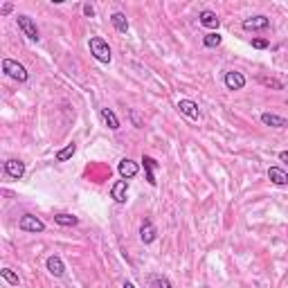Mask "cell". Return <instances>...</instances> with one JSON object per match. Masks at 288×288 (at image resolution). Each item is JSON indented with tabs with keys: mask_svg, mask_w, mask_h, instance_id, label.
Listing matches in <instances>:
<instances>
[{
	"mask_svg": "<svg viewBox=\"0 0 288 288\" xmlns=\"http://www.w3.org/2000/svg\"><path fill=\"white\" fill-rule=\"evenodd\" d=\"M0 275H2V279H5L7 284H11V286H18V275L11 268H2L0 270Z\"/></svg>",
	"mask_w": 288,
	"mask_h": 288,
	"instance_id": "cell-23",
	"label": "cell"
},
{
	"mask_svg": "<svg viewBox=\"0 0 288 288\" xmlns=\"http://www.w3.org/2000/svg\"><path fill=\"white\" fill-rule=\"evenodd\" d=\"M142 165H144V171H146V183L149 185H155V169H160V165L151 158V155H142Z\"/></svg>",
	"mask_w": 288,
	"mask_h": 288,
	"instance_id": "cell-12",
	"label": "cell"
},
{
	"mask_svg": "<svg viewBox=\"0 0 288 288\" xmlns=\"http://www.w3.org/2000/svg\"><path fill=\"white\" fill-rule=\"evenodd\" d=\"M16 23H18V27L23 29V34H25L29 41H39L41 39L39 27H36V23H34L29 16H23V14H21V16L16 18Z\"/></svg>",
	"mask_w": 288,
	"mask_h": 288,
	"instance_id": "cell-3",
	"label": "cell"
},
{
	"mask_svg": "<svg viewBox=\"0 0 288 288\" xmlns=\"http://www.w3.org/2000/svg\"><path fill=\"white\" fill-rule=\"evenodd\" d=\"M279 160L286 162V165H288V151H282V153H279Z\"/></svg>",
	"mask_w": 288,
	"mask_h": 288,
	"instance_id": "cell-29",
	"label": "cell"
},
{
	"mask_svg": "<svg viewBox=\"0 0 288 288\" xmlns=\"http://www.w3.org/2000/svg\"><path fill=\"white\" fill-rule=\"evenodd\" d=\"M268 178H270V183L277 185V187H286L288 185V173L284 171V169H279V167H270V169H268Z\"/></svg>",
	"mask_w": 288,
	"mask_h": 288,
	"instance_id": "cell-13",
	"label": "cell"
},
{
	"mask_svg": "<svg viewBox=\"0 0 288 288\" xmlns=\"http://www.w3.org/2000/svg\"><path fill=\"white\" fill-rule=\"evenodd\" d=\"M18 227H21L23 232H43L45 230V223L41 221V218H36V216L34 214H25L21 218V223H18Z\"/></svg>",
	"mask_w": 288,
	"mask_h": 288,
	"instance_id": "cell-4",
	"label": "cell"
},
{
	"mask_svg": "<svg viewBox=\"0 0 288 288\" xmlns=\"http://www.w3.org/2000/svg\"><path fill=\"white\" fill-rule=\"evenodd\" d=\"M126 194H128V183L126 180H117L111 187V198L115 203H126Z\"/></svg>",
	"mask_w": 288,
	"mask_h": 288,
	"instance_id": "cell-10",
	"label": "cell"
},
{
	"mask_svg": "<svg viewBox=\"0 0 288 288\" xmlns=\"http://www.w3.org/2000/svg\"><path fill=\"white\" fill-rule=\"evenodd\" d=\"M158 286H160V288H173L171 284L167 282V279H158Z\"/></svg>",
	"mask_w": 288,
	"mask_h": 288,
	"instance_id": "cell-28",
	"label": "cell"
},
{
	"mask_svg": "<svg viewBox=\"0 0 288 288\" xmlns=\"http://www.w3.org/2000/svg\"><path fill=\"white\" fill-rule=\"evenodd\" d=\"M158 232H155V225L151 221H144L142 227H140V239H142V243H153Z\"/></svg>",
	"mask_w": 288,
	"mask_h": 288,
	"instance_id": "cell-14",
	"label": "cell"
},
{
	"mask_svg": "<svg viewBox=\"0 0 288 288\" xmlns=\"http://www.w3.org/2000/svg\"><path fill=\"white\" fill-rule=\"evenodd\" d=\"M5 171L9 178H16V180H21L23 176H25V162L21 160H7L5 162Z\"/></svg>",
	"mask_w": 288,
	"mask_h": 288,
	"instance_id": "cell-11",
	"label": "cell"
},
{
	"mask_svg": "<svg viewBox=\"0 0 288 288\" xmlns=\"http://www.w3.org/2000/svg\"><path fill=\"white\" fill-rule=\"evenodd\" d=\"M252 48H255V50H266L268 41L266 39H252Z\"/></svg>",
	"mask_w": 288,
	"mask_h": 288,
	"instance_id": "cell-24",
	"label": "cell"
},
{
	"mask_svg": "<svg viewBox=\"0 0 288 288\" xmlns=\"http://www.w3.org/2000/svg\"><path fill=\"white\" fill-rule=\"evenodd\" d=\"M74 151H77V144H74V142H72V144H68L66 149H61L59 153H56V160H59V162L70 160L72 155H74Z\"/></svg>",
	"mask_w": 288,
	"mask_h": 288,
	"instance_id": "cell-20",
	"label": "cell"
},
{
	"mask_svg": "<svg viewBox=\"0 0 288 288\" xmlns=\"http://www.w3.org/2000/svg\"><path fill=\"white\" fill-rule=\"evenodd\" d=\"M270 25V18L266 16H252V18H245L243 21V29L245 32H259V29H268Z\"/></svg>",
	"mask_w": 288,
	"mask_h": 288,
	"instance_id": "cell-5",
	"label": "cell"
},
{
	"mask_svg": "<svg viewBox=\"0 0 288 288\" xmlns=\"http://www.w3.org/2000/svg\"><path fill=\"white\" fill-rule=\"evenodd\" d=\"M225 86H227V90H241L245 86V77L237 70H230V72H225Z\"/></svg>",
	"mask_w": 288,
	"mask_h": 288,
	"instance_id": "cell-7",
	"label": "cell"
},
{
	"mask_svg": "<svg viewBox=\"0 0 288 288\" xmlns=\"http://www.w3.org/2000/svg\"><path fill=\"white\" fill-rule=\"evenodd\" d=\"M11 9H14V7H11V2H7V5H2L0 14H2V16H7V14H11Z\"/></svg>",
	"mask_w": 288,
	"mask_h": 288,
	"instance_id": "cell-27",
	"label": "cell"
},
{
	"mask_svg": "<svg viewBox=\"0 0 288 288\" xmlns=\"http://www.w3.org/2000/svg\"><path fill=\"white\" fill-rule=\"evenodd\" d=\"M178 111L183 113V115L192 117V120H198L200 117V111H198V104L192 99H180L178 101Z\"/></svg>",
	"mask_w": 288,
	"mask_h": 288,
	"instance_id": "cell-8",
	"label": "cell"
},
{
	"mask_svg": "<svg viewBox=\"0 0 288 288\" xmlns=\"http://www.w3.org/2000/svg\"><path fill=\"white\" fill-rule=\"evenodd\" d=\"M45 266H48V270H50L54 277H63V275H66V266H63V261H61V257H59V255H50V257H48Z\"/></svg>",
	"mask_w": 288,
	"mask_h": 288,
	"instance_id": "cell-9",
	"label": "cell"
},
{
	"mask_svg": "<svg viewBox=\"0 0 288 288\" xmlns=\"http://www.w3.org/2000/svg\"><path fill=\"white\" fill-rule=\"evenodd\" d=\"M117 171H120V176H122L124 180H128V178H135V176H138L140 167H138V162H133V160H128V158H124V160L117 165Z\"/></svg>",
	"mask_w": 288,
	"mask_h": 288,
	"instance_id": "cell-6",
	"label": "cell"
},
{
	"mask_svg": "<svg viewBox=\"0 0 288 288\" xmlns=\"http://www.w3.org/2000/svg\"><path fill=\"white\" fill-rule=\"evenodd\" d=\"M261 122L266 124V126H272V128H286L288 126V120L279 115H272V113H264L261 115Z\"/></svg>",
	"mask_w": 288,
	"mask_h": 288,
	"instance_id": "cell-16",
	"label": "cell"
},
{
	"mask_svg": "<svg viewBox=\"0 0 288 288\" xmlns=\"http://www.w3.org/2000/svg\"><path fill=\"white\" fill-rule=\"evenodd\" d=\"M259 83L266 86V88H272V90H284V83L277 81V79H272V77H259Z\"/></svg>",
	"mask_w": 288,
	"mask_h": 288,
	"instance_id": "cell-22",
	"label": "cell"
},
{
	"mask_svg": "<svg viewBox=\"0 0 288 288\" xmlns=\"http://www.w3.org/2000/svg\"><path fill=\"white\" fill-rule=\"evenodd\" d=\"M54 223L56 225H63V227H72V225H77L79 223V218L77 216H72V214H56Z\"/></svg>",
	"mask_w": 288,
	"mask_h": 288,
	"instance_id": "cell-19",
	"label": "cell"
},
{
	"mask_svg": "<svg viewBox=\"0 0 288 288\" xmlns=\"http://www.w3.org/2000/svg\"><path fill=\"white\" fill-rule=\"evenodd\" d=\"M111 21H113V27H115L117 32H122V34L128 32V21H126V16H124L122 11H115V14L111 16Z\"/></svg>",
	"mask_w": 288,
	"mask_h": 288,
	"instance_id": "cell-17",
	"label": "cell"
},
{
	"mask_svg": "<svg viewBox=\"0 0 288 288\" xmlns=\"http://www.w3.org/2000/svg\"><path fill=\"white\" fill-rule=\"evenodd\" d=\"M221 34L218 32H210L205 36V39H203V43H205V48H218V45H221Z\"/></svg>",
	"mask_w": 288,
	"mask_h": 288,
	"instance_id": "cell-21",
	"label": "cell"
},
{
	"mask_svg": "<svg viewBox=\"0 0 288 288\" xmlns=\"http://www.w3.org/2000/svg\"><path fill=\"white\" fill-rule=\"evenodd\" d=\"M122 288H135V286H133L131 282H124V286H122Z\"/></svg>",
	"mask_w": 288,
	"mask_h": 288,
	"instance_id": "cell-30",
	"label": "cell"
},
{
	"mask_svg": "<svg viewBox=\"0 0 288 288\" xmlns=\"http://www.w3.org/2000/svg\"><path fill=\"white\" fill-rule=\"evenodd\" d=\"M101 120L108 124L111 131H117V128H120V120H117V115L111 111V108H101Z\"/></svg>",
	"mask_w": 288,
	"mask_h": 288,
	"instance_id": "cell-18",
	"label": "cell"
},
{
	"mask_svg": "<svg viewBox=\"0 0 288 288\" xmlns=\"http://www.w3.org/2000/svg\"><path fill=\"white\" fill-rule=\"evenodd\" d=\"M131 120H133V126L135 128H142V120H140V115H138V111H131Z\"/></svg>",
	"mask_w": 288,
	"mask_h": 288,
	"instance_id": "cell-25",
	"label": "cell"
},
{
	"mask_svg": "<svg viewBox=\"0 0 288 288\" xmlns=\"http://www.w3.org/2000/svg\"><path fill=\"white\" fill-rule=\"evenodd\" d=\"M200 25L203 27H210V29H218V25H221V21H218V16H216L214 11L205 9V11H200Z\"/></svg>",
	"mask_w": 288,
	"mask_h": 288,
	"instance_id": "cell-15",
	"label": "cell"
},
{
	"mask_svg": "<svg viewBox=\"0 0 288 288\" xmlns=\"http://www.w3.org/2000/svg\"><path fill=\"white\" fill-rule=\"evenodd\" d=\"M2 72H5L7 77L14 79V81H18V83H25L27 81V77H29L27 70H25V66L11 61V59H5V61H2Z\"/></svg>",
	"mask_w": 288,
	"mask_h": 288,
	"instance_id": "cell-2",
	"label": "cell"
},
{
	"mask_svg": "<svg viewBox=\"0 0 288 288\" xmlns=\"http://www.w3.org/2000/svg\"><path fill=\"white\" fill-rule=\"evenodd\" d=\"M88 48H90V54H93L99 63H111L113 52H111L108 43H106L101 36H93V39L88 41Z\"/></svg>",
	"mask_w": 288,
	"mask_h": 288,
	"instance_id": "cell-1",
	"label": "cell"
},
{
	"mask_svg": "<svg viewBox=\"0 0 288 288\" xmlns=\"http://www.w3.org/2000/svg\"><path fill=\"white\" fill-rule=\"evenodd\" d=\"M83 14H86L88 18H93L95 16V7L93 5H83Z\"/></svg>",
	"mask_w": 288,
	"mask_h": 288,
	"instance_id": "cell-26",
	"label": "cell"
}]
</instances>
